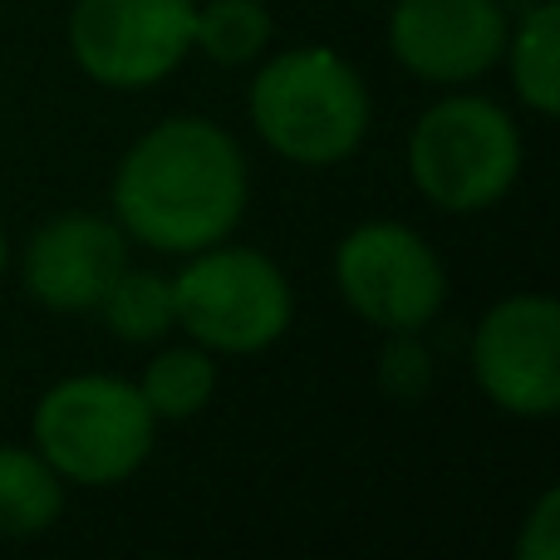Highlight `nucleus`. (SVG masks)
<instances>
[{
    "label": "nucleus",
    "instance_id": "nucleus-1",
    "mask_svg": "<svg viewBox=\"0 0 560 560\" xmlns=\"http://www.w3.org/2000/svg\"><path fill=\"white\" fill-rule=\"evenodd\" d=\"M246 202L252 167L242 143L202 114H173L133 138L108 183V217L128 242L177 261L236 236Z\"/></svg>",
    "mask_w": 560,
    "mask_h": 560
},
{
    "label": "nucleus",
    "instance_id": "nucleus-2",
    "mask_svg": "<svg viewBox=\"0 0 560 560\" xmlns=\"http://www.w3.org/2000/svg\"><path fill=\"white\" fill-rule=\"evenodd\" d=\"M256 65L261 69L246 89V114L276 158L295 167H339L364 148L374 98L339 49L290 45Z\"/></svg>",
    "mask_w": 560,
    "mask_h": 560
},
{
    "label": "nucleus",
    "instance_id": "nucleus-3",
    "mask_svg": "<svg viewBox=\"0 0 560 560\" xmlns=\"http://www.w3.org/2000/svg\"><path fill=\"white\" fill-rule=\"evenodd\" d=\"M158 418L138 384L118 374H69L39 394L30 447L65 477V487H118L148 463Z\"/></svg>",
    "mask_w": 560,
    "mask_h": 560
},
{
    "label": "nucleus",
    "instance_id": "nucleus-4",
    "mask_svg": "<svg viewBox=\"0 0 560 560\" xmlns=\"http://www.w3.org/2000/svg\"><path fill=\"white\" fill-rule=\"evenodd\" d=\"M526 143L497 98L443 94L408 133V177L447 217H482L516 187Z\"/></svg>",
    "mask_w": 560,
    "mask_h": 560
},
{
    "label": "nucleus",
    "instance_id": "nucleus-5",
    "mask_svg": "<svg viewBox=\"0 0 560 560\" xmlns=\"http://www.w3.org/2000/svg\"><path fill=\"white\" fill-rule=\"evenodd\" d=\"M177 329L212 354H266L290 335L295 319V285L276 256L256 246H236L232 236L207 252L183 256L173 276Z\"/></svg>",
    "mask_w": 560,
    "mask_h": 560
},
{
    "label": "nucleus",
    "instance_id": "nucleus-6",
    "mask_svg": "<svg viewBox=\"0 0 560 560\" xmlns=\"http://www.w3.org/2000/svg\"><path fill=\"white\" fill-rule=\"evenodd\" d=\"M339 300L378 335H423L447 305V266L404 222H359L335 246Z\"/></svg>",
    "mask_w": 560,
    "mask_h": 560
},
{
    "label": "nucleus",
    "instance_id": "nucleus-7",
    "mask_svg": "<svg viewBox=\"0 0 560 560\" xmlns=\"http://www.w3.org/2000/svg\"><path fill=\"white\" fill-rule=\"evenodd\" d=\"M197 0H74L69 55L98 89H153L192 55Z\"/></svg>",
    "mask_w": 560,
    "mask_h": 560
},
{
    "label": "nucleus",
    "instance_id": "nucleus-8",
    "mask_svg": "<svg viewBox=\"0 0 560 560\" xmlns=\"http://www.w3.org/2000/svg\"><path fill=\"white\" fill-rule=\"evenodd\" d=\"M472 378L506 418L546 423L560 413V305L541 290L506 295L472 329Z\"/></svg>",
    "mask_w": 560,
    "mask_h": 560
},
{
    "label": "nucleus",
    "instance_id": "nucleus-9",
    "mask_svg": "<svg viewBox=\"0 0 560 560\" xmlns=\"http://www.w3.org/2000/svg\"><path fill=\"white\" fill-rule=\"evenodd\" d=\"M506 30V0H394L384 39L413 79L463 89L502 65Z\"/></svg>",
    "mask_w": 560,
    "mask_h": 560
},
{
    "label": "nucleus",
    "instance_id": "nucleus-10",
    "mask_svg": "<svg viewBox=\"0 0 560 560\" xmlns=\"http://www.w3.org/2000/svg\"><path fill=\"white\" fill-rule=\"evenodd\" d=\"M128 266V236L114 217L65 212L35 226L20 252V280L35 305L55 315H89Z\"/></svg>",
    "mask_w": 560,
    "mask_h": 560
},
{
    "label": "nucleus",
    "instance_id": "nucleus-11",
    "mask_svg": "<svg viewBox=\"0 0 560 560\" xmlns=\"http://www.w3.org/2000/svg\"><path fill=\"white\" fill-rule=\"evenodd\" d=\"M502 65L512 74V89L532 114L556 118L560 108V5L556 0H532L522 20L506 30Z\"/></svg>",
    "mask_w": 560,
    "mask_h": 560
},
{
    "label": "nucleus",
    "instance_id": "nucleus-12",
    "mask_svg": "<svg viewBox=\"0 0 560 560\" xmlns=\"http://www.w3.org/2000/svg\"><path fill=\"white\" fill-rule=\"evenodd\" d=\"M65 516V477L30 443H0V536L30 541Z\"/></svg>",
    "mask_w": 560,
    "mask_h": 560
},
{
    "label": "nucleus",
    "instance_id": "nucleus-13",
    "mask_svg": "<svg viewBox=\"0 0 560 560\" xmlns=\"http://www.w3.org/2000/svg\"><path fill=\"white\" fill-rule=\"evenodd\" d=\"M138 394H143L148 413L158 423H187L197 418L217 394V354L202 345H167L138 374Z\"/></svg>",
    "mask_w": 560,
    "mask_h": 560
},
{
    "label": "nucleus",
    "instance_id": "nucleus-14",
    "mask_svg": "<svg viewBox=\"0 0 560 560\" xmlns=\"http://www.w3.org/2000/svg\"><path fill=\"white\" fill-rule=\"evenodd\" d=\"M276 20L266 0H197L192 55H207L222 69H246L271 49Z\"/></svg>",
    "mask_w": 560,
    "mask_h": 560
},
{
    "label": "nucleus",
    "instance_id": "nucleus-15",
    "mask_svg": "<svg viewBox=\"0 0 560 560\" xmlns=\"http://www.w3.org/2000/svg\"><path fill=\"white\" fill-rule=\"evenodd\" d=\"M98 315H104V329L124 345H163L177 329V310H173V276L158 271H138V266H124L118 280L104 290L98 300Z\"/></svg>",
    "mask_w": 560,
    "mask_h": 560
},
{
    "label": "nucleus",
    "instance_id": "nucleus-16",
    "mask_svg": "<svg viewBox=\"0 0 560 560\" xmlns=\"http://www.w3.org/2000/svg\"><path fill=\"white\" fill-rule=\"evenodd\" d=\"M378 384L398 404H418L433 388V354L423 349V335H384L378 354Z\"/></svg>",
    "mask_w": 560,
    "mask_h": 560
},
{
    "label": "nucleus",
    "instance_id": "nucleus-17",
    "mask_svg": "<svg viewBox=\"0 0 560 560\" xmlns=\"http://www.w3.org/2000/svg\"><path fill=\"white\" fill-rule=\"evenodd\" d=\"M516 556L522 560H556L560 556V492L546 487L536 497L532 516H526L522 536H516Z\"/></svg>",
    "mask_w": 560,
    "mask_h": 560
},
{
    "label": "nucleus",
    "instance_id": "nucleus-18",
    "mask_svg": "<svg viewBox=\"0 0 560 560\" xmlns=\"http://www.w3.org/2000/svg\"><path fill=\"white\" fill-rule=\"evenodd\" d=\"M5 266H10V242H5V226H0V280H5Z\"/></svg>",
    "mask_w": 560,
    "mask_h": 560
}]
</instances>
